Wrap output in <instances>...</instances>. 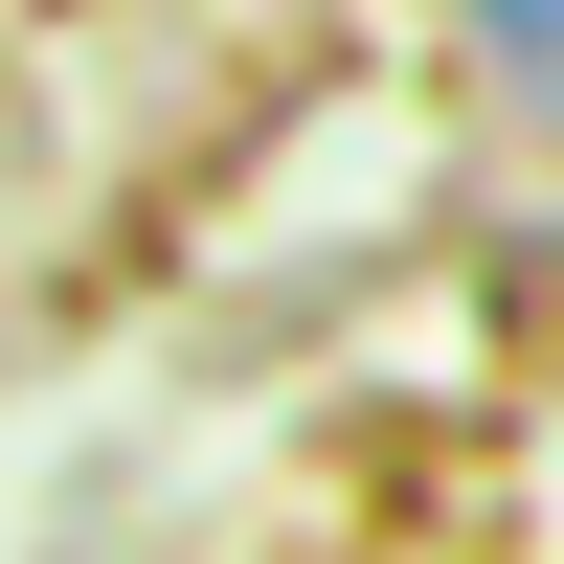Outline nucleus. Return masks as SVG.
Returning a JSON list of instances; mask_svg holds the SVG:
<instances>
[]
</instances>
